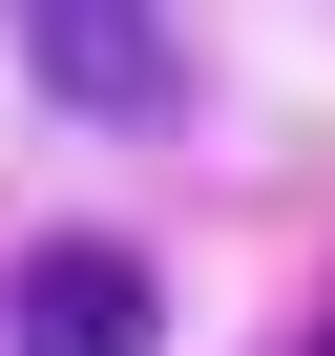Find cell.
I'll return each mask as SVG.
<instances>
[{
	"label": "cell",
	"instance_id": "6da1fadb",
	"mask_svg": "<svg viewBox=\"0 0 335 356\" xmlns=\"http://www.w3.org/2000/svg\"><path fill=\"white\" fill-rule=\"evenodd\" d=\"M0 314H22V356H168V273L126 231H42L0 273Z\"/></svg>",
	"mask_w": 335,
	"mask_h": 356
},
{
	"label": "cell",
	"instance_id": "7a4b0ae2",
	"mask_svg": "<svg viewBox=\"0 0 335 356\" xmlns=\"http://www.w3.org/2000/svg\"><path fill=\"white\" fill-rule=\"evenodd\" d=\"M22 22V63L84 105V126H147L168 105V0H0Z\"/></svg>",
	"mask_w": 335,
	"mask_h": 356
}]
</instances>
